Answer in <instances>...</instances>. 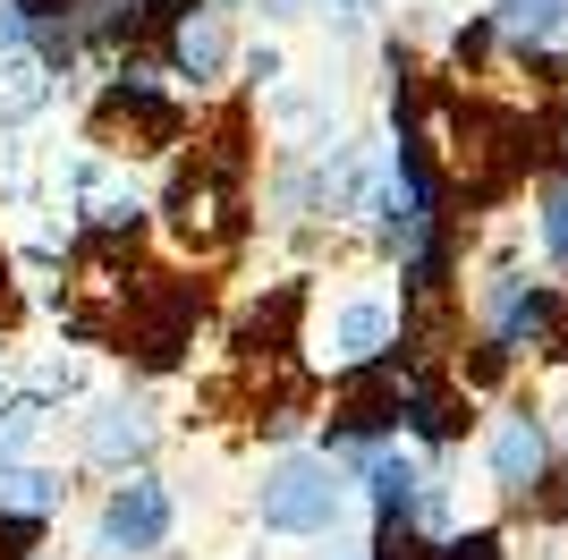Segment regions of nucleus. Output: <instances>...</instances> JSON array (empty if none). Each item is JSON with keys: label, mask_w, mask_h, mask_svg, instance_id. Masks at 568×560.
Instances as JSON below:
<instances>
[{"label": "nucleus", "mask_w": 568, "mask_h": 560, "mask_svg": "<svg viewBox=\"0 0 568 560\" xmlns=\"http://www.w3.org/2000/svg\"><path fill=\"white\" fill-rule=\"evenodd\" d=\"M162 221L187 256H221V247L246 230V162L195 144V162H179V179H170V196H162Z\"/></svg>", "instance_id": "f257e3e1"}, {"label": "nucleus", "mask_w": 568, "mask_h": 560, "mask_svg": "<svg viewBox=\"0 0 568 560\" xmlns=\"http://www.w3.org/2000/svg\"><path fill=\"white\" fill-rule=\"evenodd\" d=\"M255 518L272 536H332L348 518V476H339L332 450H288V459L263 467L255 484Z\"/></svg>", "instance_id": "f03ea898"}, {"label": "nucleus", "mask_w": 568, "mask_h": 560, "mask_svg": "<svg viewBox=\"0 0 568 560\" xmlns=\"http://www.w3.org/2000/svg\"><path fill=\"white\" fill-rule=\"evenodd\" d=\"M94 128H102V144H119V153H162V144L187 137V102H179L162 77L119 69L111 93L94 102Z\"/></svg>", "instance_id": "7ed1b4c3"}, {"label": "nucleus", "mask_w": 568, "mask_h": 560, "mask_svg": "<svg viewBox=\"0 0 568 560\" xmlns=\"http://www.w3.org/2000/svg\"><path fill=\"white\" fill-rule=\"evenodd\" d=\"M551 467H560V450H551L544 408H500V417L484 424V476H493L500 501H535V492H551Z\"/></svg>", "instance_id": "20e7f679"}, {"label": "nucleus", "mask_w": 568, "mask_h": 560, "mask_svg": "<svg viewBox=\"0 0 568 560\" xmlns=\"http://www.w3.org/2000/svg\"><path fill=\"white\" fill-rule=\"evenodd\" d=\"M170 492L153 484V476H128V484H111V501H102V527H94V552L111 560H144L170 543Z\"/></svg>", "instance_id": "39448f33"}, {"label": "nucleus", "mask_w": 568, "mask_h": 560, "mask_svg": "<svg viewBox=\"0 0 568 560\" xmlns=\"http://www.w3.org/2000/svg\"><path fill=\"white\" fill-rule=\"evenodd\" d=\"M390 349H399V306H382V298H339L332 314H323V357H332L339 373L382 366Z\"/></svg>", "instance_id": "423d86ee"}, {"label": "nucleus", "mask_w": 568, "mask_h": 560, "mask_svg": "<svg viewBox=\"0 0 568 560\" xmlns=\"http://www.w3.org/2000/svg\"><path fill=\"white\" fill-rule=\"evenodd\" d=\"M356 476H365V501H374L382 527H416V492H425V459L399 442L356 450Z\"/></svg>", "instance_id": "0eeeda50"}, {"label": "nucleus", "mask_w": 568, "mask_h": 560, "mask_svg": "<svg viewBox=\"0 0 568 560\" xmlns=\"http://www.w3.org/2000/svg\"><path fill=\"white\" fill-rule=\"evenodd\" d=\"M493 34L518 51V60H560L568 51V0H500Z\"/></svg>", "instance_id": "6e6552de"}, {"label": "nucleus", "mask_w": 568, "mask_h": 560, "mask_svg": "<svg viewBox=\"0 0 568 560\" xmlns=\"http://www.w3.org/2000/svg\"><path fill=\"white\" fill-rule=\"evenodd\" d=\"M221 60H230V26H221L213 9H187V18L170 26V69L179 77L204 86V77H221Z\"/></svg>", "instance_id": "1a4fd4ad"}, {"label": "nucleus", "mask_w": 568, "mask_h": 560, "mask_svg": "<svg viewBox=\"0 0 568 560\" xmlns=\"http://www.w3.org/2000/svg\"><path fill=\"white\" fill-rule=\"evenodd\" d=\"M85 450H94L102 467H119V459H144V450H153V417H144V408H102L94 424H85Z\"/></svg>", "instance_id": "9d476101"}, {"label": "nucleus", "mask_w": 568, "mask_h": 560, "mask_svg": "<svg viewBox=\"0 0 568 560\" xmlns=\"http://www.w3.org/2000/svg\"><path fill=\"white\" fill-rule=\"evenodd\" d=\"M0 510L43 518V510H60V484H51L43 467H0Z\"/></svg>", "instance_id": "9b49d317"}, {"label": "nucleus", "mask_w": 568, "mask_h": 560, "mask_svg": "<svg viewBox=\"0 0 568 560\" xmlns=\"http://www.w3.org/2000/svg\"><path fill=\"white\" fill-rule=\"evenodd\" d=\"M535 247H544V263L568 272V179H551L544 204H535Z\"/></svg>", "instance_id": "f8f14e48"}, {"label": "nucleus", "mask_w": 568, "mask_h": 560, "mask_svg": "<svg viewBox=\"0 0 568 560\" xmlns=\"http://www.w3.org/2000/svg\"><path fill=\"white\" fill-rule=\"evenodd\" d=\"M34 424H43V417H34V408H0V467L18 459L26 442H34Z\"/></svg>", "instance_id": "ddd939ff"}, {"label": "nucleus", "mask_w": 568, "mask_h": 560, "mask_svg": "<svg viewBox=\"0 0 568 560\" xmlns=\"http://www.w3.org/2000/svg\"><path fill=\"white\" fill-rule=\"evenodd\" d=\"M26 18H77V9H94V0H18Z\"/></svg>", "instance_id": "4468645a"}, {"label": "nucleus", "mask_w": 568, "mask_h": 560, "mask_svg": "<svg viewBox=\"0 0 568 560\" xmlns=\"http://www.w3.org/2000/svg\"><path fill=\"white\" fill-rule=\"evenodd\" d=\"M560 518H568V484H560Z\"/></svg>", "instance_id": "2eb2a0df"}, {"label": "nucleus", "mask_w": 568, "mask_h": 560, "mask_svg": "<svg viewBox=\"0 0 568 560\" xmlns=\"http://www.w3.org/2000/svg\"><path fill=\"white\" fill-rule=\"evenodd\" d=\"M0 289H9V263H0Z\"/></svg>", "instance_id": "dca6fc26"}, {"label": "nucleus", "mask_w": 568, "mask_h": 560, "mask_svg": "<svg viewBox=\"0 0 568 560\" xmlns=\"http://www.w3.org/2000/svg\"><path fill=\"white\" fill-rule=\"evenodd\" d=\"M339 9H365V0H339Z\"/></svg>", "instance_id": "f3484780"}]
</instances>
